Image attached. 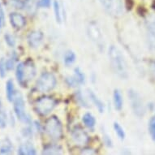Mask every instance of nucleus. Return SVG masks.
I'll return each mask as SVG.
<instances>
[{
  "label": "nucleus",
  "mask_w": 155,
  "mask_h": 155,
  "mask_svg": "<svg viewBox=\"0 0 155 155\" xmlns=\"http://www.w3.org/2000/svg\"><path fill=\"white\" fill-rule=\"evenodd\" d=\"M110 62L114 71L120 78H127V64L120 51L114 46H110L108 51Z\"/></svg>",
  "instance_id": "f257e3e1"
},
{
  "label": "nucleus",
  "mask_w": 155,
  "mask_h": 155,
  "mask_svg": "<svg viewBox=\"0 0 155 155\" xmlns=\"http://www.w3.org/2000/svg\"><path fill=\"white\" fill-rule=\"evenodd\" d=\"M36 75V68L31 59H28L25 63H20L16 67V79L22 87H25L30 80Z\"/></svg>",
  "instance_id": "f03ea898"
},
{
  "label": "nucleus",
  "mask_w": 155,
  "mask_h": 155,
  "mask_svg": "<svg viewBox=\"0 0 155 155\" xmlns=\"http://www.w3.org/2000/svg\"><path fill=\"white\" fill-rule=\"evenodd\" d=\"M45 132L53 140H58L63 135V126L60 120L55 115H52L46 121Z\"/></svg>",
  "instance_id": "7ed1b4c3"
},
{
  "label": "nucleus",
  "mask_w": 155,
  "mask_h": 155,
  "mask_svg": "<svg viewBox=\"0 0 155 155\" xmlns=\"http://www.w3.org/2000/svg\"><path fill=\"white\" fill-rule=\"evenodd\" d=\"M13 107H14V111H15V114L16 117L18 118V120L25 124H30V118L25 112V100H24L22 94L19 92H15V97L13 99Z\"/></svg>",
  "instance_id": "20e7f679"
},
{
  "label": "nucleus",
  "mask_w": 155,
  "mask_h": 155,
  "mask_svg": "<svg viewBox=\"0 0 155 155\" xmlns=\"http://www.w3.org/2000/svg\"><path fill=\"white\" fill-rule=\"evenodd\" d=\"M56 106V101L53 97L49 96L41 97L38 98L35 102L34 110L38 114L41 116L47 115L51 113Z\"/></svg>",
  "instance_id": "39448f33"
},
{
  "label": "nucleus",
  "mask_w": 155,
  "mask_h": 155,
  "mask_svg": "<svg viewBox=\"0 0 155 155\" xmlns=\"http://www.w3.org/2000/svg\"><path fill=\"white\" fill-rule=\"evenodd\" d=\"M56 78L51 72H44L36 83V89L41 93H47L55 87Z\"/></svg>",
  "instance_id": "423d86ee"
},
{
  "label": "nucleus",
  "mask_w": 155,
  "mask_h": 155,
  "mask_svg": "<svg viewBox=\"0 0 155 155\" xmlns=\"http://www.w3.org/2000/svg\"><path fill=\"white\" fill-rule=\"evenodd\" d=\"M127 95L129 97L131 107H132V109L134 112V114L138 117L144 116L145 113V108L140 94H138L137 91H135L134 89H129Z\"/></svg>",
  "instance_id": "0eeeda50"
},
{
  "label": "nucleus",
  "mask_w": 155,
  "mask_h": 155,
  "mask_svg": "<svg viewBox=\"0 0 155 155\" xmlns=\"http://www.w3.org/2000/svg\"><path fill=\"white\" fill-rule=\"evenodd\" d=\"M102 6L112 15L118 16L123 12V4L121 0H101Z\"/></svg>",
  "instance_id": "6e6552de"
},
{
  "label": "nucleus",
  "mask_w": 155,
  "mask_h": 155,
  "mask_svg": "<svg viewBox=\"0 0 155 155\" xmlns=\"http://www.w3.org/2000/svg\"><path fill=\"white\" fill-rule=\"evenodd\" d=\"M71 138L77 145L84 146L88 144L89 137L84 130L81 127H75L71 131Z\"/></svg>",
  "instance_id": "1a4fd4ad"
},
{
  "label": "nucleus",
  "mask_w": 155,
  "mask_h": 155,
  "mask_svg": "<svg viewBox=\"0 0 155 155\" xmlns=\"http://www.w3.org/2000/svg\"><path fill=\"white\" fill-rule=\"evenodd\" d=\"M146 39L150 51L155 52V18L150 20L147 22Z\"/></svg>",
  "instance_id": "9d476101"
},
{
  "label": "nucleus",
  "mask_w": 155,
  "mask_h": 155,
  "mask_svg": "<svg viewBox=\"0 0 155 155\" xmlns=\"http://www.w3.org/2000/svg\"><path fill=\"white\" fill-rule=\"evenodd\" d=\"M74 76L72 77H67L66 82L69 86L76 87L79 84H82L84 83V75L83 71L81 70L80 68H76L74 70Z\"/></svg>",
  "instance_id": "9b49d317"
},
{
  "label": "nucleus",
  "mask_w": 155,
  "mask_h": 155,
  "mask_svg": "<svg viewBox=\"0 0 155 155\" xmlns=\"http://www.w3.org/2000/svg\"><path fill=\"white\" fill-rule=\"evenodd\" d=\"M44 35L41 31L35 30L32 31L27 37V41L30 47L32 48H37L41 45L43 41Z\"/></svg>",
  "instance_id": "f8f14e48"
},
{
  "label": "nucleus",
  "mask_w": 155,
  "mask_h": 155,
  "mask_svg": "<svg viewBox=\"0 0 155 155\" xmlns=\"http://www.w3.org/2000/svg\"><path fill=\"white\" fill-rule=\"evenodd\" d=\"M9 19H10L11 25L16 29H21V28H24L26 25L25 18L20 13H11L9 15Z\"/></svg>",
  "instance_id": "ddd939ff"
},
{
  "label": "nucleus",
  "mask_w": 155,
  "mask_h": 155,
  "mask_svg": "<svg viewBox=\"0 0 155 155\" xmlns=\"http://www.w3.org/2000/svg\"><path fill=\"white\" fill-rule=\"evenodd\" d=\"M17 153L19 155H35L37 151L32 143L25 142L20 145Z\"/></svg>",
  "instance_id": "4468645a"
},
{
  "label": "nucleus",
  "mask_w": 155,
  "mask_h": 155,
  "mask_svg": "<svg viewBox=\"0 0 155 155\" xmlns=\"http://www.w3.org/2000/svg\"><path fill=\"white\" fill-rule=\"evenodd\" d=\"M12 152V143L8 138L0 140V154H10Z\"/></svg>",
  "instance_id": "2eb2a0df"
},
{
  "label": "nucleus",
  "mask_w": 155,
  "mask_h": 155,
  "mask_svg": "<svg viewBox=\"0 0 155 155\" xmlns=\"http://www.w3.org/2000/svg\"><path fill=\"white\" fill-rule=\"evenodd\" d=\"M63 153V149L58 145H48L44 147L42 154L46 155H57Z\"/></svg>",
  "instance_id": "dca6fc26"
},
{
  "label": "nucleus",
  "mask_w": 155,
  "mask_h": 155,
  "mask_svg": "<svg viewBox=\"0 0 155 155\" xmlns=\"http://www.w3.org/2000/svg\"><path fill=\"white\" fill-rule=\"evenodd\" d=\"M89 34L91 37V38L94 41H96L98 42L102 41V34L100 32L99 28H97L95 25L91 24L89 27Z\"/></svg>",
  "instance_id": "f3484780"
},
{
  "label": "nucleus",
  "mask_w": 155,
  "mask_h": 155,
  "mask_svg": "<svg viewBox=\"0 0 155 155\" xmlns=\"http://www.w3.org/2000/svg\"><path fill=\"white\" fill-rule=\"evenodd\" d=\"M15 94V87H14V82L12 79L8 80L6 83V95H7V98L9 102H13Z\"/></svg>",
  "instance_id": "a211bd4d"
},
{
  "label": "nucleus",
  "mask_w": 155,
  "mask_h": 155,
  "mask_svg": "<svg viewBox=\"0 0 155 155\" xmlns=\"http://www.w3.org/2000/svg\"><path fill=\"white\" fill-rule=\"evenodd\" d=\"M113 97H114V108L117 110H121L123 108V104H124V100H123L122 94H121L119 89L114 90Z\"/></svg>",
  "instance_id": "6ab92c4d"
},
{
  "label": "nucleus",
  "mask_w": 155,
  "mask_h": 155,
  "mask_svg": "<svg viewBox=\"0 0 155 155\" xmlns=\"http://www.w3.org/2000/svg\"><path fill=\"white\" fill-rule=\"evenodd\" d=\"M89 97H90V99L91 101L93 102L94 105H95V107L97 108L98 110V111L100 113H102V112H104V110H105V106H104V103L101 101V100L97 97V95L94 94L93 91H89Z\"/></svg>",
  "instance_id": "aec40b11"
},
{
  "label": "nucleus",
  "mask_w": 155,
  "mask_h": 155,
  "mask_svg": "<svg viewBox=\"0 0 155 155\" xmlns=\"http://www.w3.org/2000/svg\"><path fill=\"white\" fill-rule=\"evenodd\" d=\"M82 121L84 124V125L87 127H89V129H94L96 124V120L92 114L90 113H86L84 114V116L82 118Z\"/></svg>",
  "instance_id": "412c9836"
},
{
  "label": "nucleus",
  "mask_w": 155,
  "mask_h": 155,
  "mask_svg": "<svg viewBox=\"0 0 155 155\" xmlns=\"http://www.w3.org/2000/svg\"><path fill=\"white\" fill-rule=\"evenodd\" d=\"M17 54L15 53V51H13L10 57L6 60V68H7V70L10 71V70H12L14 68V66H15V62L17 61Z\"/></svg>",
  "instance_id": "4be33fe9"
},
{
  "label": "nucleus",
  "mask_w": 155,
  "mask_h": 155,
  "mask_svg": "<svg viewBox=\"0 0 155 155\" xmlns=\"http://www.w3.org/2000/svg\"><path fill=\"white\" fill-rule=\"evenodd\" d=\"M37 7H38V3L36 4L34 0H25V8L30 15L35 13Z\"/></svg>",
  "instance_id": "5701e85b"
},
{
  "label": "nucleus",
  "mask_w": 155,
  "mask_h": 155,
  "mask_svg": "<svg viewBox=\"0 0 155 155\" xmlns=\"http://www.w3.org/2000/svg\"><path fill=\"white\" fill-rule=\"evenodd\" d=\"M76 61V54L73 51H67L64 55V64L67 66H69Z\"/></svg>",
  "instance_id": "b1692460"
},
{
  "label": "nucleus",
  "mask_w": 155,
  "mask_h": 155,
  "mask_svg": "<svg viewBox=\"0 0 155 155\" xmlns=\"http://www.w3.org/2000/svg\"><path fill=\"white\" fill-rule=\"evenodd\" d=\"M114 129L115 131V133L117 134L118 137L120 138L121 140H124L125 139V137H126V134H125V132L124 128L122 127V126L117 122L114 123Z\"/></svg>",
  "instance_id": "393cba45"
},
{
  "label": "nucleus",
  "mask_w": 155,
  "mask_h": 155,
  "mask_svg": "<svg viewBox=\"0 0 155 155\" xmlns=\"http://www.w3.org/2000/svg\"><path fill=\"white\" fill-rule=\"evenodd\" d=\"M54 15H55L56 21L58 23H61V8H60V5H59L58 0H54Z\"/></svg>",
  "instance_id": "a878e982"
},
{
  "label": "nucleus",
  "mask_w": 155,
  "mask_h": 155,
  "mask_svg": "<svg viewBox=\"0 0 155 155\" xmlns=\"http://www.w3.org/2000/svg\"><path fill=\"white\" fill-rule=\"evenodd\" d=\"M149 131L153 140L155 142V115L150 119L149 123Z\"/></svg>",
  "instance_id": "bb28decb"
},
{
  "label": "nucleus",
  "mask_w": 155,
  "mask_h": 155,
  "mask_svg": "<svg viewBox=\"0 0 155 155\" xmlns=\"http://www.w3.org/2000/svg\"><path fill=\"white\" fill-rule=\"evenodd\" d=\"M4 39H5L6 43L8 44V46L10 47H14L15 45V39L12 35H11L9 33H7L4 35Z\"/></svg>",
  "instance_id": "cd10ccee"
},
{
  "label": "nucleus",
  "mask_w": 155,
  "mask_h": 155,
  "mask_svg": "<svg viewBox=\"0 0 155 155\" xmlns=\"http://www.w3.org/2000/svg\"><path fill=\"white\" fill-rule=\"evenodd\" d=\"M6 71H7L6 60L4 59V58H1L0 59V77L1 78H4L5 77Z\"/></svg>",
  "instance_id": "c85d7f7f"
},
{
  "label": "nucleus",
  "mask_w": 155,
  "mask_h": 155,
  "mask_svg": "<svg viewBox=\"0 0 155 155\" xmlns=\"http://www.w3.org/2000/svg\"><path fill=\"white\" fill-rule=\"evenodd\" d=\"M7 127V115L3 111L0 110V129Z\"/></svg>",
  "instance_id": "c756f323"
},
{
  "label": "nucleus",
  "mask_w": 155,
  "mask_h": 155,
  "mask_svg": "<svg viewBox=\"0 0 155 155\" xmlns=\"http://www.w3.org/2000/svg\"><path fill=\"white\" fill-rule=\"evenodd\" d=\"M11 5L17 9H22L25 8V2L21 0H10Z\"/></svg>",
  "instance_id": "7c9ffc66"
},
{
  "label": "nucleus",
  "mask_w": 155,
  "mask_h": 155,
  "mask_svg": "<svg viewBox=\"0 0 155 155\" xmlns=\"http://www.w3.org/2000/svg\"><path fill=\"white\" fill-rule=\"evenodd\" d=\"M76 100H77V102H79L80 104L81 105L82 107H89L88 106V103L86 102V101L83 98V96H82L81 93L80 91H78L76 93Z\"/></svg>",
  "instance_id": "2f4dec72"
},
{
  "label": "nucleus",
  "mask_w": 155,
  "mask_h": 155,
  "mask_svg": "<svg viewBox=\"0 0 155 155\" xmlns=\"http://www.w3.org/2000/svg\"><path fill=\"white\" fill-rule=\"evenodd\" d=\"M4 25H5V15L2 5L0 4V31L3 28Z\"/></svg>",
  "instance_id": "473e14b6"
},
{
  "label": "nucleus",
  "mask_w": 155,
  "mask_h": 155,
  "mask_svg": "<svg viewBox=\"0 0 155 155\" xmlns=\"http://www.w3.org/2000/svg\"><path fill=\"white\" fill-rule=\"evenodd\" d=\"M51 4V0H39L38 3V7L42 8H49Z\"/></svg>",
  "instance_id": "72a5a7b5"
},
{
  "label": "nucleus",
  "mask_w": 155,
  "mask_h": 155,
  "mask_svg": "<svg viewBox=\"0 0 155 155\" xmlns=\"http://www.w3.org/2000/svg\"><path fill=\"white\" fill-rule=\"evenodd\" d=\"M103 140H104L105 144L108 146V147H112V140L110 138V137L108 135L104 134L103 135Z\"/></svg>",
  "instance_id": "f704fd0d"
},
{
  "label": "nucleus",
  "mask_w": 155,
  "mask_h": 155,
  "mask_svg": "<svg viewBox=\"0 0 155 155\" xmlns=\"http://www.w3.org/2000/svg\"><path fill=\"white\" fill-rule=\"evenodd\" d=\"M82 154H86V155H90V154H96V151L93 149H90V148H85L84 150H82L81 152Z\"/></svg>",
  "instance_id": "c9c22d12"
},
{
  "label": "nucleus",
  "mask_w": 155,
  "mask_h": 155,
  "mask_svg": "<svg viewBox=\"0 0 155 155\" xmlns=\"http://www.w3.org/2000/svg\"><path fill=\"white\" fill-rule=\"evenodd\" d=\"M150 71H151L153 77L155 79V62H152L150 64Z\"/></svg>",
  "instance_id": "e433bc0d"
},
{
  "label": "nucleus",
  "mask_w": 155,
  "mask_h": 155,
  "mask_svg": "<svg viewBox=\"0 0 155 155\" xmlns=\"http://www.w3.org/2000/svg\"><path fill=\"white\" fill-rule=\"evenodd\" d=\"M23 134L25 137L30 136V135H32V131H31L30 128H25V129L23 130Z\"/></svg>",
  "instance_id": "4c0bfd02"
},
{
  "label": "nucleus",
  "mask_w": 155,
  "mask_h": 155,
  "mask_svg": "<svg viewBox=\"0 0 155 155\" xmlns=\"http://www.w3.org/2000/svg\"><path fill=\"white\" fill-rule=\"evenodd\" d=\"M1 108H2V102L0 101V110H1Z\"/></svg>",
  "instance_id": "58836bf2"
}]
</instances>
